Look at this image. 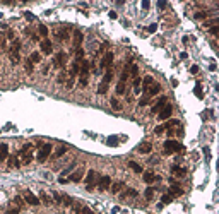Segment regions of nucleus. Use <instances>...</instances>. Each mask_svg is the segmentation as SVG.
Returning a JSON list of instances; mask_svg holds the SVG:
<instances>
[{"label": "nucleus", "mask_w": 219, "mask_h": 214, "mask_svg": "<svg viewBox=\"0 0 219 214\" xmlns=\"http://www.w3.org/2000/svg\"><path fill=\"white\" fill-rule=\"evenodd\" d=\"M111 79H113V72L108 69V70L105 72L103 79H101V82H99V87H98V93H99V94H106V91H108V86H110V82H111Z\"/></svg>", "instance_id": "1"}, {"label": "nucleus", "mask_w": 219, "mask_h": 214, "mask_svg": "<svg viewBox=\"0 0 219 214\" xmlns=\"http://www.w3.org/2000/svg\"><path fill=\"white\" fill-rule=\"evenodd\" d=\"M182 149H183V146L180 142H176V140H166L164 142V151L166 153H178Z\"/></svg>", "instance_id": "2"}, {"label": "nucleus", "mask_w": 219, "mask_h": 214, "mask_svg": "<svg viewBox=\"0 0 219 214\" xmlns=\"http://www.w3.org/2000/svg\"><path fill=\"white\" fill-rule=\"evenodd\" d=\"M67 58H69V55L65 53V52H60V53H56L53 58V65L55 67H60V69H63L65 65H67Z\"/></svg>", "instance_id": "3"}, {"label": "nucleus", "mask_w": 219, "mask_h": 214, "mask_svg": "<svg viewBox=\"0 0 219 214\" xmlns=\"http://www.w3.org/2000/svg\"><path fill=\"white\" fill-rule=\"evenodd\" d=\"M50 153H52V144H45L39 151H38V161L39 163H43V161H46V158L50 156Z\"/></svg>", "instance_id": "4"}, {"label": "nucleus", "mask_w": 219, "mask_h": 214, "mask_svg": "<svg viewBox=\"0 0 219 214\" xmlns=\"http://www.w3.org/2000/svg\"><path fill=\"white\" fill-rule=\"evenodd\" d=\"M111 63H113V53H111V52H106V53L103 55V58H101V65H99V67H101V69H108Z\"/></svg>", "instance_id": "5"}, {"label": "nucleus", "mask_w": 219, "mask_h": 214, "mask_svg": "<svg viewBox=\"0 0 219 214\" xmlns=\"http://www.w3.org/2000/svg\"><path fill=\"white\" fill-rule=\"evenodd\" d=\"M94 182H96V171H94V170H89V171H87V175H86L87 190H92V189H94Z\"/></svg>", "instance_id": "6"}, {"label": "nucleus", "mask_w": 219, "mask_h": 214, "mask_svg": "<svg viewBox=\"0 0 219 214\" xmlns=\"http://www.w3.org/2000/svg\"><path fill=\"white\" fill-rule=\"evenodd\" d=\"M110 183H111V178H110L108 175L101 176V178H99V183H98V189H99L101 192H105V190H108L110 189Z\"/></svg>", "instance_id": "7"}, {"label": "nucleus", "mask_w": 219, "mask_h": 214, "mask_svg": "<svg viewBox=\"0 0 219 214\" xmlns=\"http://www.w3.org/2000/svg\"><path fill=\"white\" fill-rule=\"evenodd\" d=\"M41 52H43L45 55H52V52H53V45H52L50 39H43V41H41Z\"/></svg>", "instance_id": "8"}, {"label": "nucleus", "mask_w": 219, "mask_h": 214, "mask_svg": "<svg viewBox=\"0 0 219 214\" xmlns=\"http://www.w3.org/2000/svg\"><path fill=\"white\" fill-rule=\"evenodd\" d=\"M164 105H166V96H161L158 99V103L151 108V113H159V111L164 108Z\"/></svg>", "instance_id": "9"}, {"label": "nucleus", "mask_w": 219, "mask_h": 214, "mask_svg": "<svg viewBox=\"0 0 219 214\" xmlns=\"http://www.w3.org/2000/svg\"><path fill=\"white\" fill-rule=\"evenodd\" d=\"M24 200H26V202H28L29 206H38V204H39V199H38L36 195H33L31 192H29V190H28V192L24 194Z\"/></svg>", "instance_id": "10"}, {"label": "nucleus", "mask_w": 219, "mask_h": 214, "mask_svg": "<svg viewBox=\"0 0 219 214\" xmlns=\"http://www.w3.org/2000/svg\"><path fill=\"white\" fill-rule=\"evenodd\" d=\"M82 39H84L82 33H81L79 29H75V31H74V48H75V50H77V48H81V43H82Z\"/></svg>", "instance_id": "11"}, {"label": "nucleus", "mask_w": 219, "mask_h": 214, "mask_svg": "<svg viewBox=\"0 0 219 214\" xmlns=\"http://www.w3.org/2000/svg\"><path fill=\"white\" fill-rule=\"evenodd\" d=\"M171 111H173V108H171L169 105H166L163 110L159 111V115H158V117H159V120H168V118L171 117Z\"/></svg>", "instance_id": "12"}, {"label": "nucleus", "mask_w": 219, "mask_h": 214, "mask_svg": "<svg viewBox=\"0 0 219 214\" xmlns=\"http://www.w3.org/2000/svg\"><path fill=\"white\" fill-rule=\"evenodd\" d=\"M137 151H139L140 154H149V153L152 151V144H151V142H142V144L137 147Z\"/></svg>", "instance_id": "13"}, {"label": "nucleus", "mask_w": 219, "mask_h": 214, "mask_svg": "<svg viewBox=\"0 0 219 214\" xmlns=\"http://www.w3.org/2000/svg\"><path fill=\"white\" fill-rule=\"evenodd\" d=\"M82 176H84V168H79L77 171H74L72 175H70V182H81L82 180Z\"/></svg>", "instance_id": "14"}, {"label": "nucleus", "mask_w": 219, "mask_h": 214, "mask_svg": "<svg viewBox=\"0 0 219 214\" xmlns=\"http://www.w3.org/2000/svg\"><path fill=\"white\" fill-rule=\"evenodd\" d=\"M152 84H154V79L151 77V76H146V77H144V81L140 82V86H142V89H144L146 93H147V89H149Z\"/></svg>", "instance_id": "15"}, {"label": "nucleus", "mask_w": 219, "mask_h": 214, "mask_svg": "<svg viewBox=\"0 0 219 214\" xmlns=\"http://www.w3.org/2000/svg\"><path fill=\"white\" fill-rule=\"evenodd\" d=\"M159 91H161V86H159V84H156V82H154V84H152V87H149V89H147V96H154V94H158V93H159Z\"/></svg>", "instance_id": "16"}, {"label": "nucleus", "mask_w": 219, "mask_h": 214, "mask_svg": "<svg viewBox=\"0 0 219 214\" xmlns=\"http://www.w3.org/2000/svg\"><path fill=\"white\" fill-rule=\"evenodd\" d=\"M7 156H9V147H7V144H0V161L7 159Z\"/></svg>", "instance_id": "17"}, {"label": "nucleus", "mask_w": 219, "mask_h": 214, "mask_svg": "<svg viewBox=\"0 0 219 214\" xmlns=\"http://www.w3.org/2000/svg\"><path fill=\"white\" fill-rule=\"evenodd\" d=\"M182 194H183V190L176 185V183H173V185H171V190H169V195L175 197V195H182Z\"/></svg>", "instance_id": "18"}, {"label": "nucleus", "mask_w": 219, "mask_h": 214, "mask_svg": "<svg viewBox=\"0 0 219 214\" xmlns=\"http://www.w3.org/2000/svg\"><path fill=\"white\" fill-rule=\"evenodd\" d=\"M75 214H92V211L86 206H77L75 207Z\"/></svg>", "instance_id": "19"}, {"label": "nucleus", "mask_w": 219, "mask_h": 214, "mask_svg": "<svg viewBox=\"0 0 219 214\" xmlns=\"http://www.w3.org/2000/svg\"><path fill=\"white\" fill-rule=\"evenodd\" d=\"M29 60H31V63H39V62H41V53H39V52H33L31 57H29Z\"/></svg>", "instance_id": "20"}, {"label": "nucleus", "mask_w": 219, "mask_h": 214, "mask_svg": "<svg viewBox=\"0 0 219 214\" xmlns=\"http://www.w3.org/2000/svg\"><path fill=\"white\" fill-rule=\"evenodd\" d=\"M9 166H10V168H19V166H21V163H19V159L16 156H10V158H9Z\"/></svg>", "instance_id": "21"}, {"label": "nucleus", "mask_w": 219, "mask_h": 214, "mask_svg": "<svg viewBox=\"0 0 219 214\" xmlns=\"http://www.w3.org/2000/svg\"><path fill=\"white\" fill-rule=\"evenodd\" d=\"M128 166H130V168H132L135 173H142V166H140L139 163H135V161H130V163H128Z\"/></svg>", "instance_id": "22"}, {"label": "nucleus", "mask_w": 219, "mask_h": 214, "mask_svg": "<svg viewBox=\"0 0 219 214\" xmlns=\"http://www.w3.org/2000/svg\"><path fill=\"white\" fill-rule=\"evenodd\" d=\"M122 187H123L122 182H115V183L111 185V192H113V194H118V192L122 190Z\"/></svg>", "instance_id": "23"}, {"label": "nucleus", "mask_w": 219, "mask_h": 214, "mask_svg": "<svg viewBox=\"0 0 219 214\" xmlns=\"http://www.w3.org/2000/svg\"><path fill=\"white\" fill-rule=\"evenodd\" d=\"M58 38L60 39H69V28H63L58 31Z\"/></svg>", "instance_id": "24"}, {"label": "nucleus", "mask_w": 219, "mask_h": 214, "mask_svg": "<svg viewBox=\"0 0 219 214\" xmlns=\"http://www.w3.org/2000/svg\"><path fill=\"white\" fill-rule=\"evenodd\" d=\"M82 58H84V50L82 48H77L75 50V62H82Z\"/></svg>", "instance_id": "25"}, {"label": "nucleus", "mask_w": 219, "mask_h": 214, "mask_svg": "<svg viewBox=\"0 0 219 214\" xmlns=\"http://www.w3.org/2000/svg\"><path fill=\"white\" fill-rule=\"evenodd\" d=\"M154 180H156V176L152 175L151 171H147V173H144V182H146V183H152Z\"/></svg>", "instance_id": "26"}, {"label": "nucleus", "mask_w": 219, "mask_h": 214, "mask_svg": "<svg viewBox=\"0 0 219 214\" xmlns=\"http://www.w3.org/2000/svg\"><path fill=\"white\" fill-rule=\"evenodd\" d=\"M140 82H142L140 79L135 77V81H134V91H135V94H139V93H140Z\"/></svg>", "instance_id": "27"}, {"label": "nucleus", "mask_w": 219, "mask_h": 214, "mask_svg": "<svg viewBox=\"0 0 219 214\" xmlns=\"http://www.w3.org/2000/svg\"><path fill=\"white\" fill-rule=\"evenodd\" d=\"M19 58H21V57H19V52H10V62H12L14 65L19 63Z\"/></svg>", "instance_id": "28"}, {"label": "nucleus", "mask_w": 219, "mask_h": 214, "mask_svg": "<svg viewBox=\"0 0 219 214\" xmlns=\"http://www.w3.org/2000/svg\"><path fill=\"white\" fill-rule=\"evenodd\" d=\"M128 74L130 76H134V77H137V74H139V67L134 63V65H130V70H128Z\"/></svg>", "instance_id": "29"}, {"label": "nucleus", "mask_w": 219, "mask_h": 214, "mask_svg": "<svg viewBox=\"0 0 219 214\" xmlns=\"http://www.w3.org/2000/svg\"><path fill=\"white\" fill-rule=\"evenodd\" d=\"M38 31H39V34H41L43 38L46 39V34H48V28H46V26H43V24H41V26L38 28Z\"/></svg>", "instance_id": "30"}, {"label": "nucleus", "mask_w": 219, "mask_h": 214, "mask_svg": "<svg viewBox=\"0 0 219 214\" xmlns=\"http://www.w3.org/2000/svg\"><path fill=\"white\" fill-rule=\"evenodd\" d=\"M24 69H26V72H28V74H33V63H31V60H29V58L26 60Z\"/></svg>", "instance_id": "31"}, {"label": "nucleus", "mask_w": 219, "mask_h": 214, "mask_svg": "<svg viewBox=\"0 0 219 214\" xmlns=\"http://www.w3.org/2000/svg\"><path fill=\"white\" fill-rule=\"evenodd\" d=\"M58 82H60V84L67 82V72H65V70H62V72L58 74Z\"/></svg>", "instance_id": "32"}, {"label": "nucleus", "mask_w": 219, "mask_h": 214, "mask_svg": "<svg viewBox=\"0 0 219 214\" xmlns=\"http://www.w3.org/2000/svg\"><path fill=\"white\" fill-rule=\"evenodd\" d=\"M65 153H67V147H65V146H62V147H58V149H56V153H55V158H60V156H63Z\"/></svg>", "instance_id": "33"}, {"label": "nucleus", "mask_w": 219, "mask_h": 214, "mask_svg": "<svg viewBox=\"0 0 219 214\" xmlns=\"http://www.w3.org/2000/svg\"><path fill=\"white\" fill-rule=\"evenodd\" d=\"M171 171H173V173H175V175H185V170H183V168H178V166H173V168H171Z\"/></svg>", "instance_id": "34"}, {"label": "nucleus", "mask_w": 219, "mask_h": 214, "mask_svg": "<svg viewBox=\"0 0 219 214\" xmlns=\"http://www.w3.org/2000/svg\"><path fill=\"white\" fill-rule=\"evenodd\" d=\"M149 101H151V96H147V94H144V98L139 101V105L140 106H146V105H149Z\"/></svg>", "instance_id": "35"}, {"label": "nucleus", "mask_w": 219, "mask_h": 214, "mask_svg": "<svg viewBox=\"0 0 219 214\" xmlns=\"http://www.w3.org/2000/svg\"><path fill=\"white\" fill-rule=\"evenodd\" d=\"M111 106H113V110H120V108H122L120 101H118V99H115V98L111 99Z\"/></svg>", "instance_id": "36"}, {"label": "nucleus", "mask_w": 219, "mask_h": 214, "mask_svg": "<svg viewBox=\"0 0 219 214\" xmlns=\"http://www.w3.org/2000/svg\"><path fill=\"white\" fill-rule=\"evenodd\" d=\"M62 202H63V204H65V206H70V204H72V199H70V197H69V195H62Z\"/></svg>", "instance_id": "37"}, {"label": "nucleus", "mask_w": 219, "mask_h": 214, "mask_svg": "<svg viewBox=\"0 0 219 214\" xmlns=\"http://www.w3.org/2000/svg\"><path fill=\"white\" fill-rule=\"evenodd\" d=\"M161 200H163V204H169V202L173 200V197H171L169 194H166V195H163V199H161Z\"/></svg>", "instance_id": "38"}, {"label": "nucleus", "mask_w": 219, "mask_h": 214, "mask_svg": "<svg viewBox=\"0 0 219 214\" xmlns=\"http://www.w3.org/2000/svg\"><path fill=\"white\" fill-rule=\"evenodd\" d=\"M5 214H19V207H9Z\"/></svg>", "instance_id": "39"}, {"label": "nucleus", "mask_w": 219, "mask_h": 214, "mask_svg": "<svg viewBox=\"0 0 219 214\" xmlns=\"http://www.w3.org/2000/svg\"><path fill=\"white\" fill-rule=\"evenodd\" d=\"M41 200H43L45 204H52V199H50L46 194H41Z\"/></svg>", "instance_id": "40"}, {"label": "nucleus", "mask_w": 219, "mask_h": 214, "mask_svg": "<svg viewBox=\"0 0 219 214\" xmlns=\"http://www.w3.org/2000/svg\"><path fill=\"white\" fill-rule=\"evenodd\" d=\"M154 197V190L152 189H147L146 190V199H152Z\"/></svg>", "instance_id": "41"}, {"label": "nucleus", "mask_w": 219, "mask_h": 214, "mask_svg": "<svg viewBox=\"0 0 219 214\" xmlns=\"http://www.w3.org/2000/svg\"><path fill=\"white\" fill-rule=\"evenodd\" d=\"M195 94H197L199 98H202V87H200V84H197V86H195Z\"/></svg>", "instance_id": "42"}, {"label": "nucleus", "mask_w": 219, "mask_h": 214, "mask_svg": "<svg viewBox=\"0 0 219 214\" xmlns=\"http://www.w3.org/2000/svg\"><path fill=\"white\" fill-rule=\"evenodd\" d=\"M195 17H197V19H205V17H207V12H197Z\"/></svg>", "instance_id": "43"}, {"label": "nucleus", "mask_w": 219, "mask_h": 214, "mask_svg": "<svg viewBox=\"0 0 219 214\" xmlns=\"http://www.w3.org/2000/svg\"><path fill=\"white\" fill-rule=\"evenodd\" d=\"M154 132H156L158 136H159V134H163V132H164V125H159V127H156V129H154Z\"/></svg>", "instance_id": "44"}, {"label": "nucleus", "mask_w": 219, "mask_h": 214, "mask_svg": "<svg viewBox=\"0 0 219 214\" xmlns=\"http://www.w3.org/2000/svg\"><path fill=\"white\" fill-rule=\"evenodd\" d=\"M127 195H128V197H135V195H137V192H135L134 189H128V190H127Z\"/></svg>", "instance_id": "45"}, {"label": "nucleus", "mask_w": 219, "mask_h": 214, "mask_svg": "<svg viewBox=\"0 0 219 214\" xmlns=\"http://www.w3.org/2000/svg\"><path fill=\"white\" fill-rule=\"evenodd\" d=\"M14 200H16V204H17L19 207H22V204H24V202H22V199H21V197H16Z\"/></svg>", "instance_id": "46"}, {"label": "nucleus", "mask_w": 219, "mask_h": 214, "mask_svg": "<svg viewBox=\"0 0 219 214\" xmlns=\"http://www.w3.org/2000/svg\"><path fill=\"white\" fill-rule=\"evenodd\" d=\"M156 28H158L156 24H151V26L147 28V31H149V33H154V31H156Z\"/></svg>", "instance_id": "47"}, {"label": "nucleus", "mask_w": 219, "mask_h": 214, "mask_svg": "<svg viewBox=\"0 0 219 214\" xmlns=\"http://www.w3.org/2000/svg\"><path fill=\"white\" fill-rule=\"evenodd\" d=\"M190 72H192V74H197V72H199V67H197V65H192V67H190Z\"/></svg>", "instance_id": "48"}, {"label": "nucleus", "mask_w": 219, "mask_h": 214, "mask_svg": "<svg viewBox=\"0 0 219 214\" xmlns=\"http://www.w3.org/2000/svg\"><path fill=\"white\" fill-rule=\"evenodd\" d=\"M108 144L110 146H116L118 142H116V139H108Z\"/></svg>", "instance_id": "49"}, {"label": "nucleus", "mask_w": 219, "mask_h": 214, "mask_svg": "<svg viewBox=\"0 0 219 214\" xmlns=\"http://www.w3.org/2000/svg\"><path fill=\"white\" fill-rule=\"evenodd\" d=\"M211 33L212 34H218V26H211Z\"/></svg>", "instance_id": "50"}, {"label": "nucleus", "mask_w": 219, "mask_h": 214, "mask_svg": "<svg viewBox=\"0 0 219 214\" xmlns=\"http://www.w3.org/2000/svg\"><path fill=\"white\" fill-rule=\"evenodd\" d=\"M142 9H149V2H147V0L142 2Z\"/></svg>", "instance_id": "51"}, {"label": "nucleus", "mask_w": 219, "mask_h": 214, "mask_svg": "<svg viewBox=\"0 0 219 214\" xmlns=\"http://www.w3.org/2000/svg\"><path fill=\"white\" fill-rule=\"evenodd\" d=\"M26 19H29V21H33V19H34V17H33V16H31V14H29V12H26Z\"/></svg>", "instance_id": "52"}, {"label": "nucleus", "mask_w": 219, "mask_h": 214, "mask_svg": "<svg viewBox=\"0 0 219 214\" xmlns=\"http://www.w3.org/2000/svg\"><path fill=\"white\" fill-rule=\"evenodd\" d=\"M7 36H9V39H14V33H12V31H9V33H7Z\"/></svg>", "instance_id": "53"}, {"label": "nucleus", "mask_w": 219, "mask_h": 214, "mask_svg": "<svg viewBox=\"0 0 219 214\" xmlns=\"http://www.w3.org/2000/svg\"><path fill=\"white\" fill-rule=\"evenodd\" d=\"M110 17L111 19H116V12H110Z\"/></svg>", "instance_id": "54"}]
</instances>
